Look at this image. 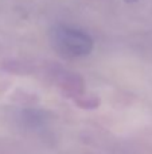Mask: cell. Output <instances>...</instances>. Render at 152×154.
Here are the masks:
<instances>
[{
  "mask_svg": "<svg viewBox=\"0 0 152 154\" xmlns=\"http://www.w3.org/2000/svg\"><path fill=\"white\" fill-rule=\"evenodd\" d=\"M51 45L65 58H81L93 49V41L82 30L69 26H58L51 31Z\"/></svg>",
  "mask_w": 152,
  "mask_h": 154,
  "instance_id": "cell-1",
  "label": "cell"
}]
</instances>
